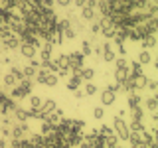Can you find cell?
I'll return each instance as SVG.
<instances>
[{
	"instance_id": "obj_1",
	"label": "cell",
	"mask_w": 158,
	"mask_h": 148,
	"mask_svg": "<svg viewBox=\"0 0 158 148\" xmlns=\"http://www.w3.org/2000/svg\"><path fill=\"white\" fill-rule=\"evenodd\" d=\"M32 79H22V81H18L16 87L10 89V97L12 99H24V97H30L32 95Z\"/></svg>"
},
{
	"instance_id": "obj_2",
	"label": "cell",
	"mask_w": 158,
	"mask_h": 148,
	"mask_svg": "<svg viewBox=\"0 0 158 148\" xmlns=\"http://www.w3.org/2000/svg\"><path fill=\"white\" fill-rule=\"evenodd\" d=\"M113 132L117 134L118 140H128V125L125 122V118L123 117H115L113 118Z\"/></svg>"
},
{
	"instance_id": "obj_3",
	"label": "cell",
	"mask_w": 158,
	"mask_h": 148,
	"mask_svg": "<svg viewBox=\"0 0 158 148\" xmlns=\"http://www.w3.org/2000/svg\"><path fill=\"white\" fill-rule=\"evenodd\" d=\"M67 56H69V65H67V69L73 73V75H77L79 69H81L83 63H85V57H83V53L79 51V49H75V51H71V53H67Z\"/></svg>"
},
{
	"instance_id": "obj_4",
	"label": "cell",
	"mask_w": 158,
	"mask_h": 148,
	"mask_svg": "<svg viewBox=\"0 0 158 148\" xmlns=\"http://www.w3.org/2000/svg\"><path fill=\"white\" fill-rule=\"evenodd\" d=\"M26 132H30L26 122H14V125L10 126V136H12V140H22V138H26Z\"/></svg>"
},
{
	"instance_id": "obj_5",
	"label": "cell",
	"mask_w": 158,
	"mask_h": 148,
	"mask_svg": "<svg viewBox=\"0 0 158 148\" xmlns=\"http://www.w3.org/2000/svg\"><path fill=\"white\" fill-rule=\"evenodd\" d=\"M99 26H101V34L105 38H113V34H115V30H117L115 24H113L109 18H101L99 20Z\"/></svg>"
},
{
	"instance_id": "obj_6",
	"label": "cell",
	"mask_w": 158,
	"mask_h": 148,
	"mask_svg": "<svg viewBox=\"0 0 158 148\" xmlns=\"http://www.w3.org/2000/svg\"><path fill=\"white\" fill-rule=\"evenodd\" d=\"M101 53H103V61H107V63H111V61H115L117 59V53L113 51V47H111V43L105 42L101 46Z\"/></svg>"
},
{
	"instance_id": "obj_7",
	"label": "cell",
	"mask_w": 158,
	"mask_h": 148,
	"mask_svg": "<svg viewBox=\"0 0 158 148\" xmlns=\"http://www.w3.org/2000/svg\"><path fill=\"white\" fill-rule=\"evenodd\" d=\"M0 42H2V47L4 49H16V47H20V38L16 36V34H10L8 38L0 39Z\"/></svg>"
},
{
	"instance_id": "obj_8",
	"label": "cell",
	"mask_w": 158,
	"mask_h": 148,
	"mask_svg": "<svg viewBox=\"0 0 158 148\" xmlns=\"http://www.w3.org/2000/svg\"><path fill=\"white\" fill-rule=\"evenodd\" d=\"M79 79H81V81H93V79H95V67H81L79 69Z\"/></svg>"
},
{
	"instance_id": "obj_9",
	"label": "cell",
	"mask_w": 158,
	"mask_h": 148,
	"mask_svg": "<svg viewBox=\"0 0 158 148\" xmlns=\"http://www.w3.org/2000/svg\"><path fill=\"white\" fill-rule=\"evenodd\" d=\"M115 101H117V95L111 93L109 89H105V91L101 93V107H111Z\"/></svg>"
},
{
	"instance_id": "obj_10",
	"label": "cell",
	"mask_w": 158,
	"mask_h": 148,
	"mask_svg": "<svg viewBox=\"0 0 158 148\" xmlns=\"http://www.w3.org/2000/svg\"><path fill=\"white\" fill-rule=\"evenodd\" d=\"M20 53H22L26 59H32V57H36L38 49L34 46H30V43H20Z\"/></svg>"
},
{
	"instance_id": "obj_11",
	"label": "cell",
	"mask_w": 158,
	"mask_h": 148,
	"mask_svg": "<svg viewBox=\"0 0 158 148\" xmlns=\"http://www.w3.org/2000/svg\"><path fill=\"white\" fill-rule=\"evenodd\" d=\"M12 115H14V118H16V122H26L30 118V111H26V109H22V107H16Z\"/></svg>"
},
{
	"instance_id": "obj_12",
	"label": "cell",
	"mask_w": 158,
	"mask_h": 148,
	"mask_svg": "<svg viewBox=\"0 0 158 148\" xmlns=\"http://www.w3.org/2000/svg\"><path fill=\"white\" fill-rule=\"evenodd\" d=\"M131 75L128 73V67H121V69H115V83H118V85H123V83L127 81V77Z\"/></svg>"
},
{
	"instance_id": "obj_13",
	"label": "cell",
	"mask_w": 158,
	"mask_h": 148,
	"mask_svg": "<svg viewBox=\"0 0 158 148\" xmlns=\"http://www.w3.org/2000/svg\"><path fill=\"white\" fill-rule=\"evenodd\" d=\"M56 109H57V105H56L53 99H44V101H42V109H40V111H42L44 115H49V113H53Z\"/></svg>"
},
{
	"instance_id": "obj_14",
	"label": "cell",
	"mask_w": 158,
	"mask_h": 148,
	"mask_svg": "<svg viewBox=\"0 0 158 148\" xmlns=\"http://www.w3.org/2000/svg\"><path fill=\"white\" fill-rule=\"evenodd\" d=\"M81 18L87 20V22H93L97 18V10L95 8H89V6H83L81 8Z\"/></svg>"
},
{
	"instance_id": "obj_15",
	"label": "cell",
	"mask_w": 158,
	"mask_h": 148,
	"mask_svg": "<svg viewBox=\"0 0 158 148\" xmlns=\"http://www.w3.org/2000/svg\"><path fill=\"white\" fill-rule=\"evenodd\" d=\"M128 99V109H135V107H140L142 105V97H140V93H131V95H127Z\"/></svg>"
},
{
	"instance_id": "obj_16",
	"label": "cell",
	"mask_w": 158,
	"mask_h": 148,
	"mask_svg": "<svg viewBox=\"0 0 158 148\" xmlns=\"http://www.w3.org/2000/svg\"><path fill=\"white\" fill-rule=\"evenodd\" d=\"M140 65H148V63H152V53L148 51V49H142L140 53H138V59H136Z\"/></svg>"
},
{
	"instance_id": "obj_17",
	"label": "cell",
	"mask_w": 158,
	"mask_h": 148,
	"mask_svg": "<svg viewBox=\"0 0 158 148\" xmlns=\"http://www.w3.org/2000/svg\"><path fill=\"white\" fill-rule=\"evenodd\" d=\"M144 107L150 111V115H156V109H158V99L152 95V97H148L146 101H144Z\"/></svg>"
},
{
	"instance_id": "obj_18",
	"label": "cell",
	"mask_w": 158,
	"mask_h": 148,
	"mask_svg": "<svg viewBox=\"0 0 158 148\" xmlns=\"http://www.w3.org/2000/svg\"><path fill=\"white\" fill-rule=\"evenodd\" d=\"M30 111H40L42 109V101L44 99L42 97H38V95H30Z\"/></svg>"
},
{
	"instance_id": "obj_19",
	"label": "cell",
	"mask_w": 158,
	"mask_h": 148,
	"mask_svg": "<svg viewBox=\"0 0 158 148\" xmlns=\"http://www.w3.org/2000/svg\"><path fill=\"white\" fill-rule=\"evenodd\" d=\"M140 43H142V49H148V51H150V49L156 46V38L154 36H146V38L140 39Z\"/></svg>"
},
{
	"instance_id": "obj_20",
	"label": "cell",
	"mask_w": 158,
	"mask_h": 148,
	"mask_svg": "<svg viewBox=\"0 0 158 148\" xmlns=\"http://www.w3.org/2000/svg\"><path fill=\"white\" fill-rule=\"evenodd\" d=\"M146 79L148 77H144V75H135V89H136V93H140L142 89L146 87Z\"/></svg>"
},
{
	"instance_id": "obj_21",
	"label": "cell",
	"mask_w": 158,
	"mask_h": 148,
	"mask_svg": "<svg viewBox=\"0 0 158 148\" xmlns=\"http://www.w3.org/2000/svg\"><path fill=\"white\" fill-rule=\"evenodd\" d=\"M81 79H79V75H73L71 79H69V81H67V89H69V91H75V89H79V87H81Z\"/></svg>"
},
{
	"instance_id": "obj_22",
	"label": "cell",
	"mask_w": 158,
	"mask_h": 148,
	"mask_svg": "<svg viewBox=\"0 0 158 148\" xmlns=\"http://www.w3.org/2000/svg\"><path fill=\"white\" fill-rule=\"evenodd\" d=\"M131 117H132V121H140V122H142V118H144V111H142V105H140V107L131 109Z\"/></svg>"
},
{
	"instance_id": "obj_23",
	"label": "cell",
	"mask_w": 158,
	"mask_h": 148,
	"mask_svg": "<svg viewBox=\"0 0 158 148\" xmlns=\"http://www.w3.org/2000/svg\"><path fill=\"white\" fill-rule=\"evenodd\" d=\"M18 85V79L12 75V73H8V75H4V87L6 89H12V87H16Z\"/></svg>"
},
{
	"instance_id": "obj_24",
	"label": "cell",
	"mask_w": 158,
	"mask_h": 148,
	"mask_svg": "<svg viewBox=\"0 0 158 148\" xmlns=\"http://www.w3.org/2000/svg\"><path fill=\"white\" fill-rule=\"evenodd\" d=\"M83 93H85L87 97L95 95V93H97V85H95V83H93V81H87L85 85H83Z\"/></svg>"
},
{
	"instance_id": "obj_25",
	"label": "cell",
	"mask_w": 158,
	"mask_h": 148,
	"mask_svg": "<svg viewBox=\"0 0 158 148\" xmlns=\"http://www.w3.org/2000/svg\"><path fill=\"white\" fill-rule=\"evenodd\" d=\"M81 53H83V57L93 56V46L87 42V39H83V42H81Z\"/></svg>"
},
{
	"instance_id": "obj_26",
	"label": "cell",
	"mask_w": 158,
	"mask_h": 148,
	"mask_svg": "<svg viewBox=\"0 0 158 148\" xmlns=\"http://www.w3.org/2000/svg\"><path fill=\"white\" fill-rule=\"evenodd\" d=\"M128 67H131V71H128L131 75H142V65L138 61H131V63H128Z\"/></svg>"
},
{
	"instance_id": "obj_27",
	"label": "cell",
	"mask_w": 158,
	"mask_h": 148,
	"mask_svg": "<svg viewBox=\"0 0 158 148\" xmlns=\"http://www.w3.org/2000/svg\"><path fill=\"white\" fill-rule=\"evenodd\" d=\"M56 63H57V67H59V69L67 67V65H69V56H67V53H59V57L56 59Z\"/></svg>"
},
{
	"instance_id": "obj_28",
	"label": "cell",
	"mask_w": 158,
	"mask_h": 148,
	"mask_svg": "<svg viewBox=\"0 0 158 148\" xmlns=\"http://www.w3.org/2000/svg\"><path fill=\"white\" fill-rule=\"evenodd\" d=\"M28 142H30L34 148H38V146L44 144V136H42V134H32V136L28 138Z\"/></svg>"
},
{
	"instance_id": "obj_29",
	"label": "cell",
	"mask_w": 158,
	"mask_h": 148,
	"mask_svg": "<svg viewBox=\"0 0 158 148\" xmlns=\"http://www.w3.org/2000/svg\"><path fill=\"white\" fill-rule=\"evenodd\" d=\"M128 130H131V132H140V130H146V128H144V122H140V121H132L131 125H128Z\"/></svg>"
},
{
	"instance_id": "obj_30",
	"label": "cell",
	"mask_w": 158,
	"mask_h": 148,
	"mask_svg": "<svg viewBox=\"0 0 158 148\" xmlns=\"http://www.w3.org/2000/svg\"><path fill=\"white\" fill-rule=\"evenodd\" d=\"M22 71H24V79H34V77H36V73H38V69L26 65V67H22Z\"/></svg>"
},
{
	"instance_id": "obj_31",
	"label": "cell",
	"mask_w": 158,
	"mask_h": 148,
	"mask_svg": "<svg viewBox=\"0 0 158 148\" xmlns=\"http://www.w3.org/2000/svg\"><path fill=\"white\" fill-rule=\"evenodd\" d=\"M10 73H12V75L16 77L18 81H22V79H24V71H22V67H20V65H12V69H10Z\"/></svg>"
},
{
	"instance_id": "obj_32",
	"label": "cell",
	"mask_w": 158,
	"mask_h": 148,
	"mask_svg": "<svg viewBox=\"0 0 158 148\" xmlns=\"http://www.w3.org/2000/svg\"><path fill=\"white\" fill-rule=\"evenodd\" d=\"M44 85H48V87H56V85H57V75H56V73H48L46 83H44Z\"/></svg>"
},
{
	"instance_id": "obj_33",
	"label": "cell",
	"mask_w": 158,
	"mask_h": 148,
	"mask_svg": "<svg viewBox=\"0 0 158 148\" xmlns=\"http://www.w3.org/2000/svg\"><path fill=\"white\" fill-rule=\"evenodd\" d=\"M61 36L65 38V39H75V38H77V32H75V30H73L71 26H69V28L63 30V34H61Z\"/></svg>"
},
{
	"instance_id": "obj_34",
	"label": "cell",
	"mask_w": 158,
	"mask_h": 148,
	"mask_svg": "<svg viewBox=\"0 0 158 148\" xmlns=\"http://www.w3.org/2000/svg\"><path fill=\"white\" fill-rule=\"evenodd\" d=\"M97 132H99V136H103V138H107V136H111V134H113V128H111V126H107V125H103V126H101V128H99V130H97Z\"/></svg>"
},
{
	"instance_id": "obj_35",
	"label": "cell",
	"mask_w": 158,
	"mask_h": 148,
	"mask_svg": "<svg viewBox=\"0 0 158 148\" xmlns=\"http://www.w3.org/2000/svg\"><path fill=\"white\" fill-rule=\"evenodd\" d=\"M93 117H95L97 121H101V118L105 117V107H101V105L95 107V109H93Z\"/></svg>"
},
{
	"instance_id": "obj_36",
	"label": "cell",
	"mask_w": 158,
	"mask_h": 148,
	"mask_svg": "<svg viewBox=\"0 0 158 148\" xmlns=\"http://www.w3.org/2000/svg\"><path fill=\"white\" fill-rule=\"evenodd\" d=\"M89 30H91V34H93V36H97V34L101 32V26H99V20H93V24H91V28H89Z\"/></svg>"
},
{
	"instance_id": "obj_37",
	"label": "cell",
	"mask_w": 158,
	"mask_h": 148,
	"mask_svg": "<svg viewBox=\"0 0 158 148\" xmlns=\"http://www.w3.org/2000/svg\"><path fill=\"white\" fill-rule=\"evenodd\" d=\"M156 87H158V83L154 81V79H146V87H144V89H150V91H156Z\"/></svg>"
},
{
	"instance_id": "obj_38",
	"label": "cell",
	"mask_w": 158,
	"mask_h": 148,
	"mask_svg": "<svg viewBox=\"0 0 158 148\" xmlns=\"http://www.w3.org/2000/svg\"><path fill=\"white\" fill-rule=\"evenodd\" d=\"M115 65L118 69H121V67H128V61H127L125 57H118V59H115Z\"/></svg>"
},
{
	"instance_id": "obj_39",
	"label": "cell",
	"mask_w": 158,
	"mask_h": 148,
	"mask_svg": "<svg viewBox=\"0 0 158 148\" xmlns=\"http://www.w3.org/2000/svg\"><path fill=\"white\" fill-rule=\"evenodd\" d=\"M53 4H57L61 8H69L71 6V0H53Z\"/></svg>"
},
{
	"instance_id": "obj_40",
	"label": "cell",
	"mask_w": 158,
	"mask_h": 148,
	"mask_svg": "<svg viewBox=\"0 0 158 148\" xmlns=\"http://www.w3.org/2000/svg\"><path fill=\"white\" fill-rule=\"evenodd\" d=\"M52 128H53V126L49 125V122H46V121H44V122H42V132H40V134H48V132L52 130Z\"/></svg>"
},
{
	"instance_id": "obj_41",
	"label": "cell",
	"mask_w": 158,
	"mask_h": 148,
	"mask_svg": "<svg viewBox=\"0 0 158 148\" xmlns=\"http://www.w3.org/2000/svg\"><path fill=\"white\" fill-rule=\"evenodd\" d=\"M73 97H75L77 101H81V99L85 97V93H83V89H75V91H73Z\"/></svg>"
},
{
	"instance_id": "obj_42",
	"label": "cell",
	"mask_w": 158,
	"mask_h": 148,
	"mask_svg": "<svg viewBox=\"0 0 158 148\" xmlns=\"http://www.w3.org/2000/svg\"><path fill=\"white\" fill-rule=\"evenodd\" d=\"M107 89H109V91H111V93H115V95H117V93L121 91V85H118V83H113V85H109Z\"/></svg>"
},
{
	"instance_id": "obj_43",
	"label": "cell",
	"mask_w": 158,
	"mask_h": 148,
	"mask_svg": "<svg viewBox=\"0 0 158 148\" xmlns=\"http://www.w3.org/2000/svg\"><path fill=\"white\" fill-rule=\"evenodd\" d=\"M117 51H118V56H127V47H125V43H117Z\"/></svg>"
},
{
	"instance_id": "obj_44",
	"label": "cell",
	"mask_w": 158,
	"mask_h": 148,
	"mask_svg": "<svg viewBox=\"0 0 158 148\" xmlns=\"http://www.w3.org/2000/svg\"><path fill=\"white\" fill-rule=\"evenodd\" d=\"M69 73H71V71H69L67 67H63V69H59V71H57V77H67Z\"/></svg>"
},
{
	"instance_id": "obj_45",
	"label": "cell",
	"mask_w": 158,
	"mask_h": 148,
	"mask_svg": "<svg viewBox=\"0 0 158 148\" xmlns=\"http://www.w3.org/2000/svg\"><path fill=\"white\" fill-rule=\"evenodd\" d=\"M71 2L75 4V8H83V6H85V2H87V0H71Z\"/></svg>"
}]
</instances>
